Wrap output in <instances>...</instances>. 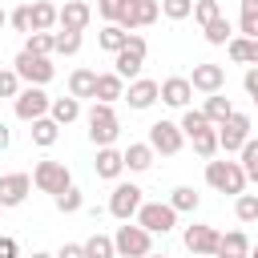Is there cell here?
<instances>
[{
    "label": "cell",
    "instance_id": "1",
    "mask_svg": "<svg viewBox=\"0 0 258 258\" xmlns=\"http://www.w3.org/2000/svg\"><path fill=\"white\" fill-rule=\"evenodd\" d=\"M246 169H242V161H206V185L210 189H218V194H230V198H238V194H246Z\"/></svg>",
    "mask_w": 258,
    "mask_h": 258
},
{
    "label": "cell",
    "instance_id": "2",
    "mask_svg": "<svg viewBox=\"0 0 258 258\" xmlns=\"http://www.w3.org/2000/svg\"><path fill=\"white\" fill-rule=\"evenodd\" d=\"M85 125H89V141H93L97 149H101V145H113L117 133H121V121H117L113 105H105V101H93V109L85 113Z\"/></svg>",
    "mask_w": 258,
    "mask_h": 258
},
{
    "label": "cell",
    "instance_id": "3",
    "mask_svg": "<svg viewBox=\"0 0 258 258\" xmlns=\"http://www.w3.org/2000/svg\"><path fill=\"white\" fill-rule=\"evenodd\" d=\"M113 246L121 258H145V254H153V234L141 222H121L113 234Z\"/></svg>",
    "mask_w": 258,
    "mask_h": 258
},
{
    "label": "cell",
    "instance_id": "4",
    "mask_svg": "<svg viewBox=\"0 0 258 258\" xmlns=\"http://www.w3.org/2000/svg\"><path fill=\"white\" fill-rule=\"evenodd\" d=\"M145 52H149L145 36L129 32V44H125L121 52H113V73L125 77V81H137V77H141V64H145Z\"/></svg>",
    "mask_w": 258,
    "mask_h": 258
},
{
    "label": "cell",
    "instance_id": "5",
    "mask_svg": "<svg viewBox=\"0 0 258 258\" xmlns=\"http://www.w3.org/2000/svg\"><path fill=\"white\" fill-rule=\"evenodd\" d=\"M12 109H16V117L20 121H36V117H48V109H52V97L44 93V85H24L20 93H16V101H12Z\"/></svg>",
    "mask_w": 258,
    "mask_h": 258
},
{
    "label": "cell",
    "instance_id": "6",
    "mask_svg": "<svg viewBox=\"0 0 258 258\" xmlns=\"http://www.w3.org/2000/svg\"><path fill=\"white\" fill-rule=\"evenodd\" d=\"M32 185L40 189V194H60V189H69L73 185V173H69V165L64 161H36L32 165Z\"/></svg>",
    "mask_w": 258,
    "mask_h": 258
},
{
    "label": "cell",
    "instance_id": "7",
    "mask_svg": "<svg viewBox=\"0 0 258 258\" xmlns=\"http://www.w3.org/2000/svg\"><path fill=\"white\" fill-rule=\"evenodd\" d=\"M12 69L20 73V81H24V85H48V81L56 77L52 60H48V56H36V52H28V48H20V52H16Z\"/></svg>",
    "mask_w": 258,
    "mask_h": 258
},
{
    "label": "cell",
    "instance_id": "8",
    "mask_svg": "<svg viewBox=\"0 0 258 258\" xmlns=\"http://www.w3.org/2000/svg\"><path fill=\"white\" fill-rule=\"evenodd\" d=\"M141 185H133V181H117L113 185V194H109V214L117 218V222H133L137 218V210H141Z\"/></svg>",
    "mask_w": 258,
    "mask_h": 258
},
{
    "label": "cell",
    "instance_id": "9",
    "mask_svg": "<svg viewBox=\"0 0 258 258\" xmlns=\"http://www.w3.org/2000/svg\"><path fill=\"white\" fill-rule=\"evenodd\" d=\"M246 141H250V117L234 109V113L218 125V145H222V153H242Z\"/></svg>",
    "mask_w": 258,
    "mask_h": 258
},
{
    "label": "cell",
    "instance_id": "10",
    "mask_svg": "<svg viewBox=\"0 0 258 258\" xmlns=\"http://www.w3.org/2000/svg\"><path fill=\"white\" fill-rule=\"evenodd\" d=\"M149 145H153V153L173 157V153H181L185 133H181V125H177V121H153V125H149Z\"/></svg>",
    "mask_w": 258,
    "mask_h": 258
},
{
    "label": "cell",
    "instance_id": "11",
    "mask_svg": "<svg viewBox=\"0 0 258 258\" xmlns=\"http://www.w3.org/2000/svg\"><path fill=\"white\" fill-rule=\"evenodd\" d=\"M137 222H141L149 234H169V230L177 226V210H173L169 202H141Z\"/></svg>",
    "mask_w": 258,
    "mask_h": 258
},
{
    "label": "cell",
    "instance_id": "12",
    "mask_svg": "<svg viewBox=\"0 0 258 258\" xmlns=\"http://www.w3.org/2000/svg\"><path fill=\"white\" fill-rule=\"evenodd\" d=\"M181 242H185V250H189L194 258H214V254H218V242H222V234H218L214 226H202V222H194V226H185Z\"/></svg>",
    "mask_w": 258,
    "mask_h": 258
},
{
    "label": "cell",
    "instance_id": "13",
    "mask_svg": "<svg viewBox=\"0 0 258 258\" xmlns=\"http://www.w3.org/2000/svg\"><path fill=\"white\" fill-rule=\"evenodd\" d=\"M157 16H161V4H157V0H129L125 16H121L117 24H121L125 32H137V28H149Z\"/></svg>",
    "mask_w": 258,
    "mask_h": 258
},
{
    "label": "cell",
    "instance_id": "14",
    "mask_svg": "<svg viewBox=\"0 0 258 258\" xmlns=\"http://www.w3.org/2000/svg\"><path fill=\"white\" fill-rule=\"evenodd\" d=\"M189 85L198 89V93H222V85H226V69L222 64H214V60H202V64H194V73H189Z\"/></svg>",
    "mask_w": 258,
    "mask_h": 258
},
{
    "label": "cell",
    "instance_id": "15",
    "mask_svg": "<svg viewBox=\"0 0 258 258\" xmlns=\"http://www.w3.org/2000/svg\"><path fill=\"white\" fill-rule=\"evenodd\" d=\"M125 101H129V109H153V105L161 101V81H149V77H137V81H129V89H125Z\"/></svg>",
    "mask_w": 258,
    "mask_h": 258
},
{
    "label": "cell",
    "instance_id": "16",
    "mask_svg": "<svg viewBox=\"0 0 258 258\" xmlns=\"http://www.w3.org/2000/svg\"><path fill=\"white\" fill-rule=\"evenodd\" d=\"M28 194H32V177L28 173H0V206L4 210L20 206Z\"/></svg>",
    "mask_w": 258,
    "mask_h": 258
},
{
    "label": "cell",
    "instance_id": "17",
    "mask_svg": "<svg viewBox=\"0 0 258 258\" xmlns=\"http://www.w3.org/2000/svg\"><path fill=\"white\" fill-rule=\"evenodd\" d=\"M89 20H93V8H89V0H64V4H60V20H56V28L85 32V28H89Z\"/></svg>",
    "mask_w": 258,
    "mask_h": 258
},
{
    "label": "cell",
    "instance_id": "18",
    "mask_svg": "<svg viewBox=\"0 0 258 258\" xmlns=\"http://www.w3.org/2000/svg\"><path fill=\"white\" fill-rule=\"evenodd\" d=\"M189 97H194L189 77H165V81H161V101H165L169 109H189Z\"/></svg>",
    "mask_w": 258,
    "mask_h": 258
},
{
    "label": "cell",
    "instance_id": "19",
    "mask_svg": "<svg viewBox=\"0 0 258 258\" xmlns=\"http://www.w3.org/2000/svg\"><path fill=\"white\" fill-rule=\"evenodd\" d=\"M93 173L105 177V181H117L125 173V153H117L113 145H101L97 149V161H93Z\"/></svg>",
    "mask_w": 258,
    "mask_h": 258
},
{
    "label": "cell",
    "instance_id": "20",
    "mask_svg": "<svg viewBox=\"0 0 258 258\" xmlns=\"http://www.w3.org/2000/svg\"><path fill=\"white\" fill-rule=\"evenodd\" d=\"M153 145L149 141H133L129 149H125V169L129 173H145V169H153Z\"/></svg>",
    "mask_w": 258,
    "mask_h": 258
},
{
    "label": "cell",
    "instance_id": "21",
    "mask_svg": "<svg viewBox=\"0 0 258 258\" xmlns=\"http://www.w3.org/2000/svg\"><path fill=\"white\" fill-rule=\"evenodd\" d=\"M121 97H125V77H117V73H97V97H93V101L113 105V101H121Z\"/></svg>",
    "mask_w": 258,
    "mask_h": 258
},
{
    "label": "cell",
    "instance_id": "22",
    "mask_svg": "<svg viewBox=\"0 0 258 258\" xmlns=\"http://www.w3.org/2000/svg\"><path fill=\"white\" fill-rule=\"evenodd\" d=\"M214 258H250V238H246L242 230L222 234V242H218V254H214Z\"/></svg>",
    "mask_w": 258,
    "mask_h": 258
},
{
    "label": "cell",
    "instance_id": "23",
    "mask_svg": "<svg viewBox=\"0 0 258 258\" xmlns=\"http://www.w3.org/2000/svg\"><path fill=\"white\" fill-rule=\"evenodd\" d=\"M69 93H73L77 101L97 97V73H93V69H73V73H69Z\"/></svg>",
    "mask_w": 258,
    "mask_h": 258
},
{
    "label": "cell",
    "instance_id": "24",
    "mask_svg": "<svg viewBox=\"0 0 258 258\" xmlns=\"http://www.w3.org/2000/svg\"><path fill=\"white\" fill-rule=\"evenodd\" d=\"M48 117L56 121V125H73L77 117H81V101L69 93V97H52V109H48Z\"/></svg>",
    "mask_w": 258,
    "mask_h": 258
},
{
    "label": "cell",
    "instance_id": "25",
    "mask_svg": "<svg viewBox=\"0 0 258 258\" xmlns=\"http://www.w3.org/2000/svg\"><path fill=\"white\" fill-rule=\"evenodd\" d=\"M56 20H60V8L56 4H48V0H36L32 4V32H48V28H56Z\"/></svg>",
    "mask_w": 258,
    "mask_h": 258
},
{
    "label": "cell",
    "instance_id": "26",
    "mask_svg": "<svg viewBox=\"0 0 258 258\" xmlns=\"http://www.w3.org/2000/svg\"><path fill=\"white\" fill-rule=\"evenodd\" d=\"M189 141H194V153H198V157H206V161L222 149V145H218V125H206V129L189 133Z\"/></svg>",
    "mask_w": 258,
    "mask_h": 258
},
{
    "label": "cell",
    "instance_id": "27",
    "mask_svg": "<svg viewBox=\"0 0 258 258\" xmlns=\"http://www.w3.org/2000/svg\"><path fill=\"white\" fill-rule=\"evenodd\" d=\"M28 133H32V141H36L40 149H48V145H56V137H60V125H56L52 117H36Z\"/></svg>",
    "mask_w": 258,
    "mask_h": 258
},
{
    "label": "cell",
    "instance_id": "28",
    "mask_svg": "<svg viewBox=\"0 0 258 258\" xmlns=\"http://www.w3.org/2000/svg\"><path fill=\"white\" fill-rule=\"evenodd\" d=\"M97 44H101L105 52H121V48L129 44V32H125L121 24H105V28H101V36H97Z\"/></svg>",
    "mask_w": 258,
    "mask_h": 258
},
{
    "label": "cell",
    "instance_id": "29",
    "mask_svg": "<svg viewBox=\"0 0 258 258\" xmlns=\"http://www.w3.org/2000/svg\"><path fill=\"white\" fill-rule=\"evenodd\" d=\"M169 206H173L177 214H194V210L202 206V198H198V189H194V185H177V189L169 194Z\"/></svg>",
    "mask_w": 258,
    "mask_h": 258
},
{
    "label": "cell",
    "instance_id": "30",
    "mask_svg": "<svg viewBox=\"0 0 258 258\" xmlns=\"http://www.w3.org/2000/svg\"><path fill=\"white\" fill-rule=\"evenodd\" d=\"M202 113H206V117H210L214 125H222V121H226V117L234 113V105H230V97H222V93H210V97H206V109H202Z\"/></svg>",
    "mask_w": 258,
    "mask_h": 258
},
{
    "label": "cell",
    "instance_id": "31",
    "mask_svg": "<svg viewBox=\"0 0 258 258\" xmlns=\"http://www.w3.org/2000/svg\"><path fill=\"white\" fill-rule=\"evenodd\" d=\"M81 246H85V258H113V254H117V246H113L109 234H93V238H85Z\"/></svg>",
    "mask_w": 258,
    "mask_h": 258
},
{
    "label": "cell",
    "instance_id": "32",
    "mask_svg": "<svg viewBox=\"0 0 258 258\" xmlns=\"http://www.w3.org/2000/svg\"><path fill=\"white\" fill-rule=\"evenodd\" d=\"M24 48L36 52V56H52V52H56V36H52V32H28Z\"/></svg>",
    "mask_w": 258,
    "mask_h": 258
},
{
    "label": "cell",
    "instance_id": "33",
    "mask_svg": "<svg viewBox=\"0 0 258 258\" xmlns=\"http://www.w3.org/2000/svg\"><path fill=\"white\" fill-rule=\"evenodd\" d=\"M234 214H238V222H258V194H238L234 198Z\"/></svg>",
    "mask_w": 258,
    "mask_h": 258
},
{
    "label": "cell",
    "instance_id": "34",
    "mask_svg": "<svg viewBox=\"0 0 258 258\" xmlns=\"http://www.w3.org/2000/svg\"><path fill=\"white\" fill-rule=\"evenodd\" d=\"M238 161H242V169H246V177L258 185V137H250L246 145H242V153H238Z\"/></svg>",
    "mask_w": 258,
    "mask_h": 258
},
{
    "label": "cell",
    "instance_id": "35",
    "mask_svg": "<svg viewBox=\"0 0 258 258\" xmlns=\"http://www.w3.org/2000/svg\"><path fill=\"white\" fill-rule=\"evenodd\" d=\"M202 32H206V40H210V44H230V36H234V28H230V20H226V16L210 20Z\"/></svg>",
    "mask_w": 258,
    "mask_h": 258
},
{
    "label": "cell",
    "instance_id": "36",
    "mask_svg": "<svg viewBox=\"0 0 258 258\" xmlns=\"http://www.w3.org/2000/svg\"><path fill=\"white\" fill-rule=\"evenodd\" d=\"M52 202H56V210H60V214H77V210L85 206V194H81L77 185H69V189H60Z\"/></svg>",
    "mask_w": 258,
    "mask_h": 258
},
{
    "label": "cell",
    "instance_id": "37",
    "mask_svg": "<svg viewBox=\"0 0 258 258\" xmlns=\"http://www.w3.org/2000/svg\"><path fill=\"white\" fill-rule=\"evenodd\" d=\"M238 28H242V36H258V0H242V20H238Z\"/></svg>",
    "mask_w": 258,
    "mask_h": 258
},
{
    "label": "cell",
    "instance_id": "38",
    "mask_svg": "<svg viewBox=\"0 0 258 258\" xmlns=\"http://www.w3.org/2000/svg\"><path fill=\"white\" fill-rule=\"evenodd\" d=\"M52 36H56V52H60V56H77V52H81V40H85L81 32L60 28V32H52Z\"/></svg>",
    "mask_w": 258,
    "mask_h": 258
},
{
    "label": "cell",
    "instance_id": "39",
    "mask_svg": "<svg viewBox=\"0 0 258 258\" xmlns=\"http://www.w3.org/2000/svg\"><path fill=\"white\" fill-rule=\"evenodd\" d=\"M177 125H181V133H185V137H189V133H198V129H206V125H214V121H210V117H206V113H202V109H185V113H181V121H177Z\"/></svg>",
    "mask_w": 258,
    "mask_h": 258
},
{
    "label": "cell",
    "instance_id": "40",
    "mask_svg": "<svg viewBox=\"0 0 258 258\" xmlns=\"http://www.w3.org/2000/svg\"><path fill=\"white\" fill-rule=\"evenodd\" d=\"M226 52H230L234 64H250V36H230Z\"/></svg>",
    "mask_w": 258,
    "mask_h": 258
},
{
    "label": "cell",
    "instance_id": "41",
    "mask_svg": "<svg viewBox=\"0 0 258 258\" xmlns=\"http://www.w3.org/2000/svg\"><path fill=\"white\" fill-rule=\"evenodd\" d=\"M222 16V8H218V0H194V20L206 28L210 20H218Z\"/></svg>",
    "mask_w": 258,
    "mask_h": 258
},
{
    "label": "cell",
    "instance_id": "42",
    "mask_svg": "<svg viewBox=\"0 0 258 258\" xmlns=\"http://www.w3.org/2000/svg\"><path fill=\"white\" fill-rule=\"evenodd\" d=\"M161 16L185 20V16H194V0H161Z\"/></svg>",
    "mask_w": 258,
    "mask_h": 258
},
{
    "label": "cell",
    "instance_id": "43",
    "mask_svg": "<svg viewBox=\"0 0 258 258\" xmlns=\"http://www.w3.org/2000/svg\"><path fill=\"white\" fill-rule=\"evenodd\" d=\"M8 24H12L16 32H24V36H28V32H32V4H20V8L8 16Z\"/></svg>",
    "mask_w": 258,
    "mask_h": 258
},
{
    "label": "cell",
    "instance_id": "44",
    "mask_svg": "<svg viewBox=\"0 0 258 258\" xmlns=\"http://www.w3.org/2000/svg\"><path fill=\"white\" fill-rule=\"evenodd\" d=\"M16 93H20V73L16 69H0V97L16 101Z\"/></svg>",
    "mask_w": 258,
    "mask_h": 258
},
{
    "label": "cell",
    "instance_id": "45",
    "mask_svg": "<svg viewBox=\"0 0 258 258\" xmlns=\"http://www.w3.org/2000/svg\"><path fill=\"white\" fill-rule=\"evenodd\" d=\"M97 8H101V16H105L109 24H117V20L125 16V8H129V0H101Z\"/></svg>",
    "mask_w": 258,
    "mask_h": 258
},
{
    "label": "cell",
    "instance_id": "46",
    "mask_svg": "<svg viewBox=\"0 0 258 258\" xmlns=\"http://www.w3.org/2000/svg\"><path fill=\"white\" fill-rule=\"evenodd\" d=\"M242 89H246V97L258 105V64H250V69H246V77H242Z\"/></svg>",
    "mask_w": 258,
    "mask_h": 258
},
{
    "label": "cell",
    "instance_id": "47",
    "mask_svg": "<svg viewBox=\"0 0 258 258\" xmlns=\"http://www.w3.org/2000/svg\"><path fill=\"white\" fill-rule=\"evenodd\" d=\"M0 258H20V242L8 238V234H0Z\"/></svg>",
    "mask_w": 258,
    "mask_h": 258
},
{
    "label": "cell",
    "instance_id": "48",
    "mask_svg": "<svg viewBox=\"0 0 258 258\" xmlns=\"http://www.w3.org/2000/svg\"><path fill=\"white\" fill-rule=\"evenodd\" d=\"M56 258H85V246H81V242H64V246L56 250Z\"/></svg>",
    "mask_w": 258,
    "mask_h": 258
},
{
    "label": "cell",
    "instance_id": "49",
    "mask_svg": "<svg viewBox=\"0 0 258 258\" xmlns=\"http://www.w3.org/2000/svg\"><path fill=\"white\" fill-rule=\"evenodd\" d=\"M8 145H12V129H8V125H4V121H0V153H4V149H8Z\"/></svg>",
    "mask_w": 258,
    "mask_h": 258
},
{
    "label": "cell",
    "instance_id": "50",
    "mask_svg": "<svg viewBox=\"0 0 258 258\" xmlns=\"http://www.w3.org/2000/svg\"><path fill=\"white\" fill-rule=\"evenodd\" d=\"M250 64H258V36L250 40Z\"/></svg>",
    "mask_w": 258,
    "mask_h": 258
},
{
    "label": "cell",
    "instance_id": "51",
    "mask_svg": "<svg viewBox=\"0 0 258 258\" xmlns=\"http://www.w3.org/2000/svg\"><path fill=\"white\" fill-rule=\"evenodd\" d=\"M32 258H56V254H48V250H36V254H32Z\"/></svg>",
    "mask_w": 258,
    "mask_h": 258
},
{
    "label": "cell",
    "instance_id": "52",
    "mask_svg": "<svg viewBox=\"0 0 258 258\" xmlns=\"http://www.w3.org/2000/svg\"><path fill=\"white\" fill-rule=\"evenodd\" d=\"M4 24H8V16H4V8H0V28H4Z\"/></svg>",
    "mask_w": 258,
    "mask_h": 258
},
{
    "label": "cell",
    "instance_id": "53",
    "mask_svg": "<svg viewBox=\"0 0 258 258\" xmlns=\"http://www.w3.org/2000/svg\"><path fill=\"white\" fill-rule=\"evenodd\" d=\"M250 258H258V246H250Z\"/></svg>",
    "mask_w": 258,
    "mask_h": 258
},
{
    "label": "cell",
    "instance_id": "54",
    "mask_svg": "<svg viewBox=\"0 0 258 258\" xmlns=\"http://www.w3.org/2000/svg\"><path fill=\"white\" fill-rule=\"evenodd\" d=\"M145 258H165V254H145Z\"/></svg>",
    "mask_w": 258,
    "mask_h": 258
},
{
    "label": "cell",
    "instance_id": "55",
    "mask_svg": "<svg viewBox=\"0 0 258 258\" xmlns=\"http://www.w3.org/2000/svg\"><path fill=\"white\" fill-rule=\"evenodd\" d=\"M0 210H4V206H0Z\"/></svg>",
    "mask_w": 258,
    "mask_h": 258
},
{
    "label": "cell",
    "instance_id": "56",
    "mask_svg": "<svg viewBox=\"0 0 258 258\" xmlns=\"http://www.w3.org/2000/svg\"><path fill=\"white\" fill-rule=\"evenodd\" d=\"M97 4H101V0H97Z\"/></svg>",
    "mask_w": 258,
    "mask_h": 258
}]
</instances>
